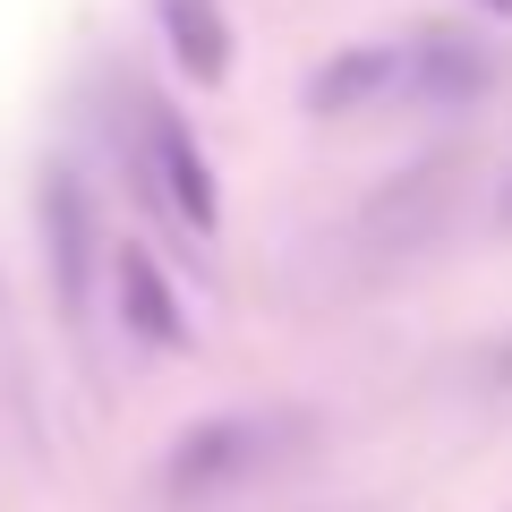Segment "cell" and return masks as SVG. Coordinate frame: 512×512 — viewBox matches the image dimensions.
Masks as SVG:
<instances>
[{"instance_id":"30bf717a","label":"cell","mask_w":512,"mask_h":512,"mask_svg":"<svg viewBox=\"0 0 512 512\" xmlns=\"http://www.w3.org/2000/svg\"><path fill=\"white\" fill-rule=\"evenodd\" d=\"M478 9H495V18H512V0H478Z\"/></svg>"},{"instance_id":"8992f818","label":"cell","mask_w":512,"mask_h":512,"mask_svg":"<svg viewBox=\"0 0 512 512\" xmlns=\"http://www.w3.org/2000/svg\"><path fill=\"white\" fill-rule=\"evenodd\" d=\"M111 282H120V325L154 350H180L188 342V316H180V291L171 274L154 265L146 248H111Z\"/></svg>"},{"instance_id":"3957f363","label":"cell","mask_w":512,"mask_h":512,"mask_svg":"<svg viewBox=\"0 0 512 512\" xmlns=\"http://www.w3.org/2000/svg\"><path fill=\"white\" fill-rule=\"evenodd\" d=\"M128 137H137V180L154 188V205H163L180 231L214 239L222 188H214V163H205L197 128H188L171 103H154V94H128Z\"/></svg>"},{"instance_id":"277c9868","label":"cell","mask_w":512,"mask_h":512,"mask_svg":"<svg viewBox=\"0 0 512 512\" xmlns=\"http://www.w3.org/2000/svg\"><path fill=\"white\" fill-rule=\"evenodd\" d=\"M43 265H52V299L69 325H86L94 316V282H103V222H94V188L77 163H52L43 171Z\"/></svg>"},{"instance_id":"6da1fadb","label":"cell","mask_w":512,"mask_h":512,"mask_svg":"<svg viewBox=\"0 0 512 512\" xmlns=\"http://www.w3.org/2000/svg\"><path fill=\"white\" fill-rule=\"evenodd\" d=\"M316 436V410L299 402H265V410H222V419H197L163 444V495L171 504H214V495L248 487V478L299 461Z\"/></svg>"},{"instance_id":"ba28073f","label":"cell","mask_w":512,"mask_h":512,"mask_svg":"<svg viewBox=\"0 0 512 512\" xmlns=\"http://www.w3.org/2000/svg\"><path fill=\"white\" fill-rule=\"evenodd\" d=\"M478 384H487V393H504V402H512V325L495 333L487 350H478Z\"/></svg>"},{"instance_id":"52a82bcc","label":"cell","mask_w":512,"mask_h":512,"mask_svg":"<svg viewBox=\"0 0 512 512\" xmlns=\"http://www.w3.org/2000/svg\"><path fill=\"white\" fill-rule=\"evenodd\" d=\"M154 26H163L171 60L197 86H222L231 77V9L222 0H154Z\"/></svg>"},{"instance_id":"5b68a950","label":"cell","mask_w":512,"mask_h":512,"mask_svg":"<svg viewBox=\"0 0 512 512\" xmlns=\"http://www.w3.org/2000/svg\"><path fill=\"white\" fill-rule=\"evenodd\" d=\"M393 60H402V103H436V111L487 103L504 86V43L470 35V26H410V35H393Z\"/></svg>"},{"instance_id":"7a4b0ae2","label":"cell","mask_w":512,"mask_h":512,"mask_svg":"<svg viewBox=\"0 0 512 512\" xmlns=\"http://www.w3.org/2000/svg\"><path fill=\"white\" fill-rule=\"evenodd\" d=\"M453 205H461V154H419L410 171H393V180L359 205V231H350V239H359V265H367V274H402V265H419V256L444 239Z\"/></svg>"},{"instance_id":"9c48e42d","label":"cell","mask_w":512,"mask_h":512,"mask_svg":"<svg viewBox=\"0 0 512 512\" xmlns=\"http://www.w3.org/2000/svg\"><path fill=\"white\" fill-rule=\"evenodd\" d=\"M495 222L512 231V171H504V188H495Z\"/></svg>"}]
</instances>
